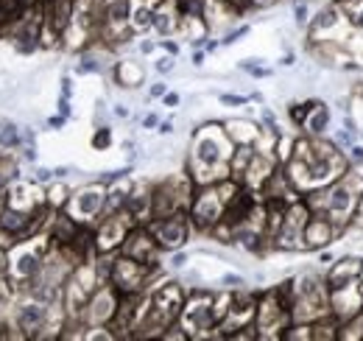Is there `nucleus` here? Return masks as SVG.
<instances>
[{
    "mask_svg": "<svg viewBox=\"0 0 363 341\" xmlns=\"http://www.w3.org/2000/svg\"><path fill=\"white\" fill-rule=\"evenodd\" d=\"M333 140H335V146L341 148V151H347L350 146H355L358 143V129H347V126H341L335 134H333Z\"/></svg>",
    "mask_w": 363,
    "mask_h": 341,
    "instance_id": "23",
    "label": "nucleus"
},
{
    "mask_svg": "<svg viewBox=\"0 0 363 341\" xmlns=\"http://www.w3.org/2000/svg\"><path fill=\"white\" fill-rule=\"evenodd\" d=\"M157 124H160V118H157V115H145V118H143V126L145 129H154Z\"/></svg>",
    "mask_w": 363,
    "mask_h": 341,
    "instance_id": "37",
    "label": "nucleus"
},
{
    "mask_svg": "<svg viewBox=\"0 0 363 341\" xmlns=\"http://www.w3.org/2000/svg\"><path fill=\"white\" fill-rule=\"evenodd\" d=\"M115 76H118V82L123 87L143 85V67H140L137 62H121V65L115 67Z\"/></svg>",
    "mask_w": 363,
    "mask_h": 341,
    "instance_id": "17",
    "label": "nucleus"
},
{
    "mask_svg": "<svg viewBox=\"0 0 363 341\" xmlns=\"http://www.w3.org/2000/svg\"><path fill=\"white\" fill-rule=\"evenodd\" d=\"M350 28L352 26H350L344 9L338 6V0H333V3H327L318 11L316 17H311V23H308V40H311V45H318V43L344 45L347 37H350Z\"/></svg>",
    "mask_w": 363,
    "mask_h": 341,
    "instance_id": "4",
    "label": "nucleus"
},
{
    "mask_svg": "<svg viewBox=\"0 0 363 341\" xmlns=\"http://www.w3.org/2000/svg\"><path fill=\"white\" fill-rule=\"evenodd\" d=\"M43 269H45V255L34 247H14L11 255L6 257L9 280L17 288H31L37 283V277L43 274Z\"/></svg>",
    "mask_w": 363,
    "mask_h": 341,
    "instance_id": "7",
    "label": "nucleus"
},
{
    "mask_svg": "<svg viewBox=\"0 0 363 341\" xmlns=\"http://www.w3.org/2000/svg\"><path fill=\"white\" fill-rule=\"evenodd\" d=\"M160 252H162V247L157 244V238L148 229V224H135L132 232L126 235L123 247H121V255L132 257L137 263H145V266H157L160 263Z\"/></svg>",
    "mask_w": 363,
    "mask_h": 341,
    "instance_id": "12",
    "label": "nucleus"
},
{
    "mask_svg": "<svg viewBox=\"0 0 363 341\" xmlns=\"http://www.w3.org/2000/svg\"><path fill=\"white\" fill-rule=\"evenodd\" d=\"M347 160H350V166H352V168H361L363 166V146L361 143H355V146H350V148H347Z\"/></svg>",
    "mask_w": 363,
    "mask_h": 341,
    "instance_id": "26",
    "label": "nucleus"
},
{
    "mask_svg": "<svg viewBox=\"0 0 363 341\" xmlns=\"http://www.w3.org/2000/svg\"><path fill=\"white\" fill-rule=\"evenodd\" d=\"M282 65H285V67H291V65H294V53H285V59H282Z\"/></svg>",
    "mask_w": 363,
    "mask_h": 341,
    "instance_id": "45",
    "label": "nucleus"
},
{
    "mask_svg": "<svg viewBox=\"0 0 363 341\" xmlns=\"http://www.w3.org/2000/svg\"><path fill=\"white\" fill-rule=\"evenodd\" d=\"M118 305H121V291L112 286V283H104L95 288V294L90 297L87 308H84V319L92 328H106L112 325L115 313H118Z\"/></svg>",
    "mask_w": 363,
    "mask_h": 341,
    "instance_id": "11",
    "label": "nucleus"
},
{
    "mask_svg": "<svg viewBox=\"0 0 363 341\" xmlns=\"http://www.w3.org/2000/svg\"><path fill=\"white\" fill-rule=\"evenodd\" d=\"M361 269H363V260L355 255H347L341 260H333L327 266V274H324V283L330 291L335 288H344V286H352L361 280Z\"/></svg>",
    "mask_w": 363,
    "mask_h": 341,
    "instance_id": "15",
    "label": "nucleus"
},
{
    "mask_svg": "<svg viewBox=\"0 0 363 341\" xmlns=\"http://www.w3.org/2000/svg\"><path fill=\"white\" fill-rule=\"evenodd\" d=\"M179 328L190 339H207L210 330L218 328V313H216V294L196 288L187 294L184 308L179 313Z\"/></svg>",
    "mask_w": 363,
    "mask_h": 341,
    "instance_id": "3",
    "label": "nucleus"
},
{
    "mask_svg": "<svg viewBox=\"0 0 363 341\" xmlns=\"http://www.w3.org/2000/svg\"><path fill=\"white\" fill-rule=\"evenodd\" d=\"M338 235H341V229H338L327 215L311 213L308 224H305V249H313V252L327 249Z\"/></svg>",
    "mask_w": 363,
    "mask_h": 341,
    "instance_id": "14",
    "label": "nucleus"
},
{
    "mask_svg": "<svg viewBox=\"0 0 363 341\" xmlns=\"http://www.w3.org/2000/svg\"><path fill=\"white\" fill-rule=\"evenodd\" d=\"M11 179H17V166L9 160V151H0V188H6Z\"/></svg>",
    "mask_w": 363,
    "mask_h": 341,
    "instance_id": "21",
    "label": "nucleus"
},
{
    "mask_svg": "<svg viewBox=\"0 0 363 341\" xmlns=\"http://www.w3.org/2000/svg\"><path fill=\"white\" fill-rule=\"evenodd\" d=\"M330 121H333V112L327 109V104L318 101L316 107H313V112L308 115V121H305L302 131H305L308 137H324L327 129H330Z\"/></svg>",
    "mask_w": 363,
    "mask_h": 341,
    "instance_id": "16",
    "label": "nucleus"
},
{
    "mask_svg": "<svg viewBox=\"0 0 363 341\" xmlns=\"http://www.w3.org/2000/svg\"><path fill=\"white\" fill-rule=\"evenodd\" d=\"M204 3H207V0H204Z\"/></svg>",
    "mask_w": 363,
    "mask_h": 341,
    "instance_id": "48",
    "label": "nucleus"
},
{
    "mask_svg": "<svg viewBox=\"0 0 363 341\" xmlns=\"http://www.w3.org/2000/svg\"><path fill=\"white\" fill-rule=\"evenodd\" d=\"M115 115H118V118H129V109H126L123 104H118V107H115Z\"/></svg>",
    "mask_w": 363,
    "mask_h": 341,
    "instance_id": "41",
    "label": "nucleus"
},
{
    "mask_svg": "<svg viewBox=\"0 0 363 341\" xmlns=\"http://www.w3.org/2000/svg\"><path fill=\"white\" fill-rule=\"evenodd\" d=\"M352 224L363 229V199H361V205H358V210H355V215H352Z\"/></svg>",
    "mask_w": 363,
    "mask_h": 341,
    "instance_id": "33",
    "label": "nucleus"
},
{
    "mask_svg": "<svg viewBox=\"0 0 363 341\" xmlns=\"http://www.w3.org/2000/svg\"><path fill=\"white\" fill-rule=\"evenodd\" d=\"M112 146V129L109 126H98L92 134V148L95 151H106Z\"/></svg>",
    "mask_w": 363,
    "mask_h": 341,
    "instance_id": "24",
    "label": "nucleus"
},
{
    "mask_svg": "<svg viewBox=\"0 0 363 341\" xmlns=\"http://www.w3.org/2000/svg\"><path fill=\"white\" fill-rule=\"evenodd\" d=\"M26 6H40V3H45V0H23Z\"/></svg>",
    "mask_w": 363,
    "mask_h": 341,
    "instance_id": "46",
    "label": "nucleus"
},
{
    "mask_svg": "<svg viewBox=\"0 0 363 341\" xmlns=\"http://www.w3.org/2000/svg\"><path fill=\"white\" fill-rule=\"evenodd\" d=\"M235 154V143L227 134V129L221 126H204L196 140H193V151H190V176L196 185H210V182H221L229 170V160Z\"/></svg>",
    "mask_w": 363,
    "mask_h": 341,
    "instance_id": "2",
    "label": "nucleus"
},
{
    "mask_svg": "<svg viewBox=\"0 0 363 341\" xmlns=\"http://www.w3.org/2000/svg\"><path fill=\"white\" fill-rule=\"evenodd\" d=\"M140 50H143V53H151V50H154V43H148V40L140 43Z\"/></svg>",
    "mask_w": 363,
    "mask_h": 341,
    "instance_id": "43",
    "label": "nucleus"
},
{
    "mask_svg": "<svg viewBox=\"0 0 363 341\" xmlns=\"http://www.w3.org/2000/svg\"><path fill=\"white\" fill-rule=\"evenodd\" d=\"M59 112H62V115H65V118H67V115H70V101H67V98H65V95H62V101H59Z\"/></svg>",
    "mask_w": 363,
    "mask_h": 341,
    "instance_id": "38",
    "label": "nucleus"
},
{
    "mask_svg": "<svg viewBox=\"0 0 363 341\" xmlns=\"http://www.w3.org/2000/svg\"><path fill=\"white\" fill-rule=\"evenodd\" d=\"M243 34H249V26H240L238 31H229L227 37H224V45H232V43H238Z\"/></svg>",
    "mask_w": 363,
    "mask_h": 341,
    "instance_id": "28",
    "label": "nucleus"
},
{
    "mask_svg": "<svg viewBox=\"0 0 363 341\" xmlns=\"http://www.w3.org/2000/svg\"><path fill=\"white\" fill-rule=\"evenodd\" d=\"M249 98H243V95H221V104H227V107H243Z\"/></svg>",
    "mask_w": 363,
    "mask_h": 341,
    "instance_id": "29",
    "label": "nucleus"
},
{
    "mask_svg": "<svg viewBox=\"0 0 363 341\" xmlns=\"http://www.w3.org/2000/svg\"><path fill=\"white\" fill-rule=\"evenodd\" d=\"M162 104H165V107H177V104H179V92H165V95H162Z\"/></svg>",
    "mask_w": 363,
    "mask_h": 341,
    "instance_id": "31",
    "label": "nucleus"
},
{
    "mask_svg": "<svg viewBox=\"0 0 363 341\" xmlns=\"http://www.w3.org/2000/svg\"><path fill=\"white\" fill-rule=\"evenodd\" d=\"M193 65H204V53H201V50L193 53Z\"/></svg>",
    "mask_w": 363,
    "mask_h": 341,
    "instance_id": "42",
    "label": "nucleus"
},
{
    "mask_svg": "<svg viewBox=\"0 0 363 341\" xmlns=\"http://www.w3.org/2000/svg\"><path fill=\"white\" fill-rule=\"evenodd\" d=\"M318 263H321V266L327 269V266L333 263V252H324V249H321V255H318Z\"/></svg>",
    "mask_w": 363,
    "mask_h": 341,
    "instance_id": "39",
    "label": "nucleus"
},
{
    "mask_svg": "<svg viewBox=\"0 0 363 341\" xmlns=\"http://www.w3.org/2000/svg\"><path fill=\"white\" fill-rule=\"evenodd\" d=\"M338 6L344 9L352 31H363V0H338Z\"/></svg>",
    "mask_w": 363,
    "mask_h": 341,
    "instance_id": "19",
    "label": "nucleus"
},
{
    "mask_svg": "<svg viewBox=\"0 0 363 341\" xmlns=\"http://www.w3.org/2000/svg\"><path fill=\"white\" fill-rule=\"evenodd\" d=\"M135 224L137 221L129 215V210L98 218V224L92 227V235H95V252H98V255H109V252L121 249L123 241H126V235L132 232Z\"/></svg>",
    "mask_w": 363,
    "mask_h": 341,
    "instance_id": "8",
    "label": "nucleus"
},
{
    "mask_svg": "<svg viewBox=\"0 0 363 341\" xmlns=\"http://www.w3.org/2000/svg\"><path fill=\"white\" fill-rule=\"evenodd\" d=\"M148 229L154 232L157 244L162 249H182L187 241H190V232H193V221H190V213L182 210V213H171V215H157L148 221Z\"/></svg>",
    "mask_w": 363,
    "mask_h": 341,
    "instance_id": "9",
    "label": "nucleus"
},
{
    "mask_svg": "<svg viewBox=\"0 0 363 341\" xmlns=\"http://www.w3.org/2000/svg\"><path fill=\"white\" fill-rule=\"evenodd\" d=\"M20 143H23V134H20L17 124L0 121V151H11V148H17Z\"/></svg>",
    "mask_w": 363,
    "mask_h": 341,
    "instance_id": "18",
    "label": "nucleus"
},
{
    "mask_svg": "<svg viewBox=\"0 0 363 341\" xmlns=\"http://www.w3.org/2000/svg\"><path fill=\"white\" fill-rule=\"evenodd\" d=\"M311 218V207L305 205V199H296L285 207L282 224L272 238V244L282 252H299L305 249V224Z\"/></svg>",
    "mask_w": 363,
    "mask_h": 341,
    "instance_id": "5",
    "label": "nucleus"
},
{
    "mask_svg": "<svg viewBox=\"0 0 363 341\" xmlns=\"http://www.w3.org/2000/svg\"><path fill=\"white\" fill-rule=\"evenodd\" d=\"M160 131H162V134H171V131H174V126L165 121V124H160Z\"/></svg>",
    "mask_w": 363,
    "mask_h": 341,
    "instance_id": "44",
    "label": "nucleus"
},
{
    "mask_svg": "<svg viewBox=\"0 0 363 341\" xmlns=\"http://www.w3.org/2000/svg\"><path fill=\"white\" fill-rule=\"evenodd\" d=\"M48 325H50V305L43 299H28L14 313V328L26 339H40Z\"/></svg>",
    "mask_w": 363,
    "mask_h": 341,
    "instance_id": "13",
    "label": "nucleus"
},
{
    "mask_svg": "<svg viewBox=\"0 0 363 341\" xmlns=\"http://www.w3.org/2000/svg\"><path fill=\"white\" fill-rule=\"evenodd\" d=\"M106 196H109V188L104 182H90L76 193H70L65 213H70L79 224H95L106 210Z\"/></svg>",
    "mask_w": 363,
    "mask_h": 341,
    "instance_id": "6",
    "label": "nucleus"
},
{
    "mask_svg": "<svg viewBox=\"0 0 363 341\" xmlns=\"http://www.w3.org/2000/svg\"><path fill=\"white\" fill-rule=\"evenodd\" d=\"M165 92H168V87H165V85H154V87H151V98H162Z\"/></svg>",
    "mask_w": 363,
    "mask_h": 341,
    "instance_id": "34",
    "label": "nucleus"
},
{
    "mask_svg": "<svg viewBox=\"0 0 363 341\" xmlns=\"http://www.w3.org/2000/svg\"><path fill=\"white\" fill-rule=\"evenodd\" d=\"M67 199H70V190H67L65 185H56V188L48 190V205H50L53 210H65Z\"/></svg>",
    "mask_w": 363,
    "mask_h": 341,
    "instance_id": "22",
    "label": "nucleus"
},
{
    "mask_svg": "<svg viewBox=\"0 0 363 341\" xmlns=\"http://www.w3.org/2000/svg\"><path fill=\"white\" fill-rule=\"evenodd\" d=\"M294 17H296V26H299V28H308V23H311V9H308L305 0H294Z\"/></svg>",
    "mask_w": 363,
    "mask_h": 341,
    "instance_id": "25",
    "label": "nucleus"
},
{
    "mask_svg": "<svg viewBox=\"0 0 363 341\" xmlns=\"http://www.w3.org/2000/svg\"><path fill=\"white\" fill-rule=\"evenodd\" d=\"M272 3H277V0H249V6H252V9H269Z\"/></svg>",
    "mask_w": 363,
    "mask_h": 341,
    "instance_id": "36",
    "label": "nucleus"
},
{
    "mask_svg": "<svg viewBox=\"0 0 363 341\" xmlns=\"http://www.w3.org/2000/svg\"><path fill=\"white\" fill-rule=\"evenodd\" d=\"M154 271H157V266H145V263H137L132 257L121 255L112 263V280L109 283L121 294H143Z\"/></svg>",
    "mask_w": 363,
    "mask_h": 341,
    "instance_id": "10",
    "label": "nucleus"
},
{
    "mask_svg": "<svg viewBox=\"0 0 363 341\" xmlns=\"http://www.w3.org/2000/svg\"><path fill=\"white\" fill-rule=\"evenodd\" d=\"M171 67H174V59H171V56H162V59H157V70H160V73H168Z\"/></svg>",
    "mask_w": 363,
    "mask_h": 341,
    "instance_id": "30",
    "label": "nucleus"
},
{
    "mask_svg": "<svg viewBox=\"0 0 363 341\" xmlns=\"http://www.w3.org/2000/svg\"><path fill=\"white\" fill-rule=\"evenodd\" d=\"M48 126H50V129H62V126H65V115H59V118H50V121H48Z\"/></svg>",
    "mask_w": 363,
    "mask_h": 341,
    "instance_id": "40",
    "label": "nucleus"
},
{
    "mask_svg": "<svg viewBox=\"0 0 363 341\" xmlns=\"http://www.w3.org/2000/svg\"><path fill=\"white\" fill-rule=\"evenodd\" d=\"M302 199L311 207V213L327 215L344 232L352 224V215H355L363 199V176L358 173V168H347L335 182H330L327 188L305 193Z\"/></svg>",
    "mask_w": 363,
    "mask_h": 341,
    "instance_id": "1",
    "label": "nucleus"
},
{
    "mask_svg": "<svg viewBox=\"0 0 363 341\" xmlns=\"http://www.w3.org/2000/svg\"><path fill=\"white\" fill-rule=\"evenodd\" d=\"M162 48H165V50H168L171 56H177V53H179V45L171 43V40H162Z\"/></svg>",
    "mask_w": 363,
    "mask_h": 341,
    "instance_id": "35",
    "label": "nucleus"
},
{
    "mask_svg": "<svg viewBox=\"0 0 363 341\" xmlns=\"http://www.w3.org/2000/svg\"><path fill=\"white\" fill-rule=\"evenodd\" d=\"M221 283H224V288H227V291H238V288H243V286H246L240 274H227Z\"/></svg>",
    "mask_w": 363,
    "mask_h": 341,
    "instance_id": "27",
    "label": "nucleus"
},
{
    "mask_svg": "<svg viewBox=\"0 0 363 341\" xmlns=\"http://www.w3.org/2000/svg\"><path fill=\"white\" fill-rule=\"evenodd\" d=\"M318 101H305V104H294V107H288V115H291V124L296 129L305 126V121H308V115L313 112V107H316Z\"/></svg>",
    "mask_w": 363,
    "mask_h": 341,
    "instance_id": "20",
    "label": "nucleus"
},
{
    "mask_svg": "<svg viewBox=\"0 0 363 341\" xmlns=\"http://www.w3.org/2000/svg\"><path fill=\"white\" fill-rule=\"evenodd\" d=\"M358 283H361V291H363V269H361V280H358Z\"/></svg>",
    "mask_w": 363,
    "mask_h": 341,
    "instance_id": "47",
    "label": "nucleus"
},
{
    "mask_svg": "<svg viewBox=\"0 0 363 341\" xmlns=\"http://www.w3.org/2000/svg\"><path fill=\"white\" fill-rule=\"evenodd\" d=\"M184 263H187V255H184V252H177V255L171 257V266H174V269H182Z\"/></svg>",
    "mask_w": 363,
    "mask_h": 341,
    "instance_id": "32",
    "label": "nucleus"
}]
</instances>
